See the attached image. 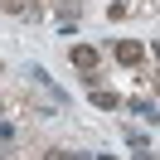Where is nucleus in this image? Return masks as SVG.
I'll use <instances>...</instances> for the list:
<instances>
[{"label": "nucleus", "mask_w": 160, "mask_h": 160, "mask_svg": "<svg viewBox=\"0 0 160 160\" xmlns=\"http://www.w3.org/2000/svg\"><path fill=\"white\" fill-rule=\"evenodd\" d=\"M112 53H117V63H126V68H136V63L146 58V49H141L136 39H117V44H112Z\"/></svg>", "instance_id": "obj_1"}, {"label": "nucleus", "mask_w": 160, "mask_h": 160, "mask_svg": "<svg viewBox=\"0 0 160 160\" xmlns=\"http://www.w3.org/2000/svg\"><path fill=\"white\" fill-rule=\"evenodd\" d=\"M68 63L82 68V73H92V68H97V49H92V44H73V49H68Z\"/></svg>", "instance_id": "obj_2"}, {"label": "nucleus", "mask_w": 160, "mask_h": 160, "mask_svg": "<svg viewBox=\"0 0 160 160\" xmlns=\"http://www.w3.org/2000/svg\"><path fill=\"white\" fill-rule=\"evenodd\" d=\"M92 107H97V112H117L121 97H117V92H107V88H92Z\"/></svg>", "instance_id": "obj_3"}, {"label": "nucleus", "mask_w": 160, "mask_h": 160, "mask_svg": "<svg viewBox=\"0 0 160 160\" xmlns=\"http://www.w3.org/2000/svg\"><path fill=\"white\" fill-rule=\"evenodd\" d=\"M131 112H141L150 126H160V107H155V102H131Z\"/></svg>", "instance_id": "obj_4"}, {"label": "nucleus", "mask_w": 160, "mask_h": 160, "mask_svg": "<svg viewBox=\"0 0 160 160\" xmlns=\"http://www.w3.org/2000/svg\"><path fill=\"white\" fill-rule=\"evenodd\" d=\"M44 160H78L73 150H63V146H53V150H44Z\"/></svg>", "instance_id": "obj_5"}]
</instances>
